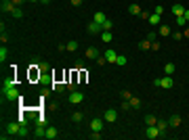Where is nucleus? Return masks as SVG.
I'll return each mask as SVG.
<instances>
[{
  "instance_id": "obj_9",
  "label": "nucleus",
  "mask_w": 189,
  "mask_h": 140,
  "mask_svg": "<svg viewBox=\"0 0 189 140\" xmlns=\"http://www.w3.org/2000/svg\"><path fill=\"white\" fill-rule=\"evenodd\" d=\"M88 32H90V34H101L103 27H101V23H97V21H90V23H88Z\"/></svg>"
},
{
  "instance_id": "obj_6",
  "label": "nucleus",
  "mask_w": 189,
  "mask_h": 140,
  "mask_svg": "<svg viewBox=\"0 0 189 140\" xmlns=\"http://www.w3.org/2000/svg\"><path fill=\"white\" fill-rule=\"evenodd\" d=\"M116 119H118V111H116V109H107V111H105V121L114 123Z\"/></svg>"
},
{
  "instance_id": "obj_19",
  "label": "nucleus",
  "mask_w": 189,
  "mask_h": 140,
  "mask_svg": "<svg viewBox=\"0 0 189 140\" xmlns=\"http://www.w3.org/2000/svg\"><path fill=\"white\" fill-rule=\"evenodd\" d=\"M101 27H103V32H111V27H114V21H111V19H105V21L101 23Z\"/></svg>"
},
{
  "instance_id": "obj_18",
  "label": "nucleus",
  "mask_w": 189,
  "mask_h": 140,
  "mask_svg": "<svg viewBox=\"0 0 189 140\" xmlns=\"http://www.w3.org/2000/svg\"><path fill=\"white\" fill-rule=\"evenodd\" d=\"M128 13H130V15H141V6H139V4H130V6H128Z\"/></svg>"
},
{
  "instance_id": "obj_15",
  "label": "nucleus",
  "mask_w": 189,
  "mask_h": 140,
  "mask_svg": "<svg viewBox=\"0 0 189 140\" xmlns=\"http://www.w3.org/2000/svg\"><path fill=\"white\" fill-rule=\"evenodd\" d=\"M57 136H59V132H57L55 128H46V136H44V138L53 140V138H57Z\"/></svg>"
},
{
  "instance_id": "obj_47",
  "label": "nucleus",
  "mask_w": 189,
  "mask_h": 140,
  "mask_svg": "<svg viewBox=\"0 0 189 140\" xmlns=\"http://www.w3.org/2000/svg\"><path fill=\"white\" fill-rule=\"evenodd\" d=\"M183 36H185V38H189V29H185V32H183Z\"/></svg>"
},
{
  "instance_id": "obj_32",
  "label": "nucleus",
  "mask_w": 189,
  "mask_h": 140,
  "mask_svg": "<svg viewBox=\"0 0 189 140\" xmlns=\"http://www.w3.org/2000/svg\"><path fill=\"white\" fill-rule=\"evenodd\" d=\"M120 96H122V100H130V96H132V94H130L128 90H122V94H120Z\"/></svg>"
},
{
  "instance_id": "obj_5",
  "label": "nucleus",
  "mask_w": 189,
  "mask_h": 140,
  "mask_svg": "<svg viewBox=\"0 0 189 140\" xmlns=\"http://www.w3.org/2000/svg\"><path fill=\"white\" fill-rule=\"evenodd\" d=\"M82 100H84V94L82 92L74 90V92L70 94V103H71V105H78V103H82Z\"/></svg>"
},
{
  "instance_id": "obj_21",
  "label": "nucleus",
  "mask_w": 189,
  "mask_h": 140,
  "mask_svg": "<svg viewBox=\"0 0 189 140\" xmlns=\"http://www.w3.org/2000/svg\"><path fill=\"white\" fill-rule=\"evenodd\" d=\"M145 123H147V126H158V117L155 115H147L145 117Z\"/></svg>"
},
{
  "instance_id": "obj_7",
  "label": "nucleus",
  "mask_w": 189,
  "mask_h": 140,
  "mask_svg": "<svg viewBox=\"0 0 189 140\" xmlns=\"http://www.w3.org/2000/svg\"><path fill=\"white\" fill-rule=\"evenodd\" d=\"M0 9H2V13H15L17 6H15V2H13V0H6V2H2V6H0Z\"/></svg>"
},
{
  "instance_id": "obj_24",
  "label": "nucleus",
  "mask_w": 189,
  "mask_h": 140,
  "mask_svg": "<svg viewBox=\"0 0 189 140\" xmlns=\"http://www.w3.org/2000/svg\"><path fill=\"white\" fill-rule=\"evenodd\" d=\"M99 36H101V40H103L105 44H107V42H111V38H114V36L109 34V32H101V34H99Z\"/></svg>"
},
{
  "instance_id": "obj_38",
  "label": "nucleus",
  "mask_w": 189,
  "mask_h": 140,
  "mask_svg": "<svg viewBox=\"0 0 189 140\" xmlns=\"http://www.w3.org/2000/svg\"><path fill=\"white\" fill-rule=\"evenodd\" d=\"M30 75H32V80H36V78H40V71H36V69H32V73H30Z\"/></svg>"
},
{
  "instance_id": "obj_45",
  "label": "nucleus",
  "mask_w": 189,
  "mask_h": 140,
  "mask_svg": "<svg viewBox=\"0 0 189 140\" xmlns=\"http://www.w3.org/2000/svg\"><path fill=\"white\" fill-rule=\"evenodd\" d=\"M183 17H185V21H189V9H185V13H183Z\"/></svg>"
},
{
  "instance_id": "obj_23",
  "label": "nucleus",
  "mask_w": 189,
  "mask_h": 140,
  "mask_svg": "<svg viewBox=\"0 0 189 140\" xmlns=\"http://www.w3.org/2000/svg\"><path fill=\"white\" fill-rule=\"evenodd\" d=\"M130 107H132V109H139V107H141V100H139V98H137V96H130Z\"/></svg>"
},
{
  "instance_id": "obj_11",
  "label": "nucleus",
  "mask_w": 189,
  "mask_h": 140,
  "mask_svg": "<svg viewBox=\"0 0 189 140\" xmlns=\"http://www.w3.org/2000/svg\"><path fill=\"white\" fill-rule=\"evenodd\" d=\"M105 59H107V63H116L118 52H116V50H105Z\"/></svg>"
},
{
  "instance_id": "obj_1",
  "label": "nucleus",
  "mask_w": 189,
  "mask_h": 140,
  "mask_svg": "<svg viewBox=\"0 0 189 140\" xmlns=\"http://www.w3.org/2000/svg\"><path fill=\"white\" fill-rule=\"evenodd\" d=\"M154 84H155V86H160V88H172V75H164L162 80L155 78Z\"/></svg>"
},
{
  "instance_id": "obj_37",
  "label": "nucleus",
  "mask_w": 189,
  "mask_h": 140,
  "mask_svg": "<svg viewBox=\"0 0 189 140\" xmlns=\"http://www.w3.org/2000/svg\"><path fill=\"white\" fill-rule=\"evenodd\" d=\"M97 63H99V65H107V59L105 57H99V59H97Z\"/></svg>"
},
{
  "instance_id": "obj_44",
  "label": "nucleus",
  "mask_w": 189,
  "mask_h": 140,
  "mask_svg": "<svg viewBox=\"0 0 189 140\" xmlns=\"http://www.w3.org/2000/svg\"><path fill=\"white\" fill-rule=\"evenodd\" d=\"M71 4H74V6H80V4H82V0H71Z\"/></svg>"
},
{
  "instance_id": "obj_16",
  "label": "nucleus",
  "mask_w": 189,
  "mask_h": 140,
  "mask_svg": "<svg viewBox=\"0 0 189 140\" xmlns=\"http://www.w3.org/2000/svg\"><path fill=\"white\" fill-rule=\"evenodd\" d=\"M172 13H175L177 17H183V13H185V6H183V4H175V6H172Z\"/></svg>"
},
{
  "instance_id": "obj_29",
  "label": "nucleus",
  "mask_w": 189,
  "mask_h": 140,
  "mask_svg": "<svg viewBox=\"0 0 189 140\" xmlns=\"http://www.w3.org/2000/svg\"><path fill=\"white\" fill-rule=\"evenodd\" d=\"M151 44H154V42H149V40H143V42H141V48H143V50H151Z\"/></svg>"
},
{
  "instance_id": "obj_20",
  "label": "nucleus",
  "mask_w": 189,
  "mask_h": 140,
  "mask_svg": "<svg viewBox=\"0 0 189 140\" xmlns=\"http://www.w3.org/2000/svg\"><path fill=\"white\" fill-rule=\"evenodd\" d=\"M65 88H67V84H61V82H55V84H53V90H55V92H63Z\"/></svg>"
},
{
  "instance_id": "obj_28",
  "label": "nucleus",
  "mask_w": 189,
  "mask_h": 140,
  "mask_svg": "<svg viewBox=\"0 0 189 140\" xmlns=\"http://www.w3.org/2000/svg\"><path fill=\"white\" fill-rule=\"evenodd\" d=\"M82 113H80V111H76V113H74V115H71V121H76V123H78V121H82Z\"/></svg>"
},
{
  "instance_id": "obj_34",
  "label": "nucleus",
  "mask_w": 189,
  "mask_h": 140,
  "mask_svg": "<svg viewBox=\"0 0 189 140\" xmlns=\"http://www.w3.org/2000/svg\"><path fill=\"white\" fill-rule=\"evenodd\" d=\"M130 109V103L128 100H122V111H128Z\"/></svg>"
},
{
  "instance_id": "obj_30",
  "label": "nucleus",
  "mask_w": 189,
  "mask_h": 140,
  "mask_svg": "<svg viewBox=\"0 0 189 140\" xmlns=\"http://www.w3.org/2000/svg\"><path fill=\"white\" fill-rule=\"evenodd\" d=\"M116 65H120V67H122V65H126V57H124V55H118V59H116Z\"/></svg>"
},
{
  "instance_id": "obj_26",
  "label": "nucleus",
  "mask_w": 189,
  "mask_h": 140,
  "mask_svg": "<svg viewBox=\"0 0 189 140\" xmlns=\"http://www.w3.org/2000/svg\"><path fill=\"white\" fill-rule=\"evenodd\" d=\"M160 36H170V27L168 25H160Z\"/></svg>"
},
{
  "instance_id": "obj_31",
  "label": "nucleus",
  "mask_w": 189,
  "mask_h": 140,
  "mask_svg": "<svg viewBox=\"0 0 189 140\" xmlns=\"http://www.w3.org/2000/svg\"><path fill=\"white\" fill-rule=\"evenodd\" d=\"M76 48H78V42H76V40H71V42H67V50H71V52H74Z\"/></svg>"
},
{
  "instance_id": "obj_49",
  "label": "nucleus",
  "mask_w": 189,
  "mask_h": 140,
  "mask_svg": "<svg viewBox=\"0 0 189 140\" xmlns=\"http://www.w3.org/2000/svg\"><path fill=\"white\" fill-rule=\"evenodd\" d=\"M30 2H38V0H30Z\"/></svg>"
},
{
  "instance_id": "obj_14",
  "label": "nucleus",
  "mask_w": 189,
  "mask_h": 140,
  "mask_svg": "<svg viewBox=\"0 0 189 140\" xmlns=\"http://www.w3.org/2000/svg\"><path fill=\"white\" fill-rule=\"evenodd\" d=\"M181 121H183V119H181L179 115H172V117H170V121H168V126H172V128H179V126H181Z\"/></svg>"
},
{
  "instance_id": "obj_3",
  "label": "nucleus",
  "mask_w": 189,
  "mask_h": 140,
  "mask_svg": "<svg viewBox=\"0 0 189 140\" xmlns=\"http://www.w3.org/2000/svg\"><path fill=\"white\" fill-rule=\"evenodd\" d=\"M145 136L149 140H154V138H158V136H162V132L158 130V126H147V130H145Z\"/></svg>"
},
{
  "instance_id": "obj_41",
  "label": "nucleus",
  "mask_w": 189,
  "mask_h": 140,
  "mask_svg": "<svg viewBox=\"0 0 189 140\" xmlns=\"http://www.w3.org/2000/svg\"><path fill=\"white\" fill-rule=\"evenodd\" d=\"M155 13H158V15H162V13H164V6H162V4H158V6H155Z\"/></svg>"
},
{
  "instance_id": "obj_40",
  "label": "nucleus",
  "mask_w": 189,
  "mask_h": 140,
  "mask_svg": "<svg viewBox=\"0 0 189 140\" xmlns=\"http://www.w3.org/2000/svg\"><path fill=\"white\" fill-rule=\"evenodd\" d=\"M172 38H175V40H181V38H183V32H175Z\"/></svg>"
},
{
  "instance_id": "obj_33",
  "label": "nucleus",
  "mask_w": 189,
  "mask_h": 140,
  "mask_svg": "<svg viewBox=\"0 0 189 140\" xmlns=\"http://www.w3.org/2000/svg\"><path fill=\"white\" fill-rule=\"evenodd\" d=\"M13 17H15V19H21V17H23V11H21V9H15Z\"/></svg>"
},
{
  "instance_id": "obj_50",
  "label": "nucleus",
  "mask_w": 189,
  "mask_h": 140,
  "mask_svg": "<svg viewBox=\"0 0 189 140\" xmlns=\"http://www.w3.org/2000/svg\"><path fill=\"white\" fill-rule=\"evenodd\" d=\"M2 2H6V0H2Z\"/></svg>"
},
{
  "instance_id": "obj_36",
  "label": "nucleus",
  "mask_w": 189,
  "mask_h": 140,
  "mask_svg": "<svg viewBox=\"0 0 189 140\" xmlns=\"http://www.w3.org/2000/svg\"><path fill=\"white\" fill-rule=\"evenodd\" d=\"M19 136H21V138H25V136H27V130H25V126H21V130H19Z\"/></svg>"
},
{
  "instance_id": "obj_27",
  "label": "nucleus",
  "mask_w": 189,
  "mask_h": 140,
  "mask_svg": "<svg viewBox=\"0 0 189 140\" xmlns=\"http://www.w3.org/2000/svg\"><path fill=\"white\" fill-rule=\"evenodd\" d=\"M9 57V50H6V46H2L0 48V61H2V63H4V59Z\"/></svg>"
},
{
  "instance_id": "obj_10",
  "label": "nucleus",
  "mask_w": 189,
  "mask_h": 140,
  "mask_svg": "<svg viewBox=\"0 0 189 140\" xmlns=\"http://www.w3.org/2000/svg\"><path fill=\"white\" fill-rule=\"evenodd\" d=\"M86 59H99V50L95 46H88L86 48Z\"/></svg>"
},
{
  "instance_id": "obj_48",
  "label": "nucleus",
  "mask_w": 189,
  "mask_h": 140,
  "mask_svg": "<svg viewBox=\"0 0 189 140\" xmlns=\"http://www.w3.org/2000/svg\"><path fill=\"white\" fill-rule=\"evenodd\" d=\"M40 2H42V4H48V2H50V0H40Z\"/></svg>"
},
{
  "instance_id": "obj_42",
  "label": "nucleus",
  "mask_w": 189,
  "mask_h": 140,
  "mask_svg": "<svg viewBox=\"0 0 189 140\" xmlns=\"http://www.w3.org/2000/svg\"><path fill=\"white\" fill-rule=\"evenodd\" d=\"M177 23H179V25H185L187 21H185V17H177Z\"/></svg>"
},
{
  "instance_id": "obj_17",
  "label": "nucleus",
  "mask_w": 189,
  "mask_h": 140,
  "mask_svg": "<svg viewBox=\"0 0 189 140\" xmlns=\"http://www.w3.org/2000/svg\"><path fill=\"white\" fill-rule=\"evenodd\" d=\"M175 69H177V67H175V63H166V65H164V73H166V75H172Z\"/></svg>"
},
{
  "instance_id": "obj_8",
  "label": "nucleus",
  "mask_w": 189,
  "mask_h": 140,
  "mask_svg": "<svg viewBox=\"0 0 189 140\" xmlns=\"http://www.w3.org/2000/svg\"><path fill=\"white\" fill-rule=\"evenodd\" d=\"M90 130H93V132H101V130H103V119H101V117L93 119V121H90Z\"/></svg>"
},
{
  "instance_id": "obj_43",
  "label": "nucleus",
  "mask_w": 189,
  "mask_h": 140,
  "mask_svg": "<svg viewBox=\"0 0 189 140\" xmlns=\"http://www.w3.org/2000/svg\"><path fill=\"white\" fill-rule=\"evenodd\" d=\"M151 50H160V42H154V44H151Z\"/></svg>"
},
{
  "instance_id": "obj_2",
  "label": "nucleus",
  "mask_w": 189,
  "mask_h": 140,
  "mask_svg": "<svg viewBox=\"0 0 189 140\" xmlns=\"http://www.w3.org/2000/svg\"><path fill=\"white\" fill-rule=\"evenodd\" d=\"M2 98H4V100H15V98H19V90H17V88L2 90Z\"/></svg>"
},
{
  "instance_id": "obj_12",
  "label": "nucleus",
  "mask_w": 189,
  "mask_h": 140,
  "mask_svg": "<svg viewBox=\"0 0 189 140\" xmlns=\"http://www.w3.org/2000/svg\"><path fill=\"white\" fill-rule=\"evenodd\" d=\"M9 88H17V84L13 78H4V86H2V90H9Z\"/></svg>"
},
{
  "instance_id": "obj_46",
  "label": "nucleus",
  "mask_w": 189,
  "mask_h": 140,
  "mask_svg": "<svg viewBox=\"0 0 189 140\" xmlns=\"http://www.w3.org/2000/svg\"><path fill=\"white\" fill-rule=\"evenodd\" d=\"M13 2H15V6H19V4H23L25 0H13Z\"/></svg>"
},
{
  "instance_id": "obj_25",
  "label": "nucleus",
  "mask_w": 189,
  "mask_h": 140,
  "mask_svg": "<svg viewBox=\"0 0 189 140\" xmlns=\"http://www.w3.org/2000/svg\"><path fill=\"white\" fill-rule=\"evenodd\" d=\"M166 128H168V121H162V119H158V130H160L162 134L166 132Z\"/></svg>"
},
{
  "instance_id": "obj_39",
  "label": "nucleus",
  "mask_w": 189,
  "mask_h": 140,
  "mask_svg": "<svg viewBox=\"0 0 189 140\" xmlns=\"http://www.w3.org/2000/svg\"><path fill=\"white\" fill-rule=\"evenodd\" d=\"M90 138H93V140H99V138H101V132H93V134H90Z\"/></svg>"
},
{
  "instance_id": "obj_13",
  "label": "nucleus",
  "mask_w": 189,
  "mask_h": 140,
  "mask_svg": "<svg viewBox=\"0 0 189 140\" xmlns=\"http://www.w3.org/2000/svg\"><path fill=\"white\" fill-rule=\"evenodd\" d=\"M107 17H105V13H101V11H97L93 15V21H97V23H103V21H105Z\"/></svg>"
},
{
  "instance_id": "obj_35",
  "label": "nucleus",
  "mask_w": 189,
  "mask_h": 140,
  "mask_svg": "<svg viewBox=\"0 0 189 140\" xmlns=\"http://www.w3.org/2000/svg\"><path fill=\"white\" fill-rule=\"evenodd\" d=\"M17 121H19L21 126H25V123H27V117H25V115H19V119H17Z\"/></svg>"
},
{
  "instance_id": "obj_22",
  "label": "nucleus",
  "mask_w": 189,
  "mask_h": 140,
  "mask_svg": "<svg viewBox=\"0 0 189 140\" xmlns=\"http://www.w3.org/2000/svg\"><path fill=\"white\" fill-rule=\"evenodd\" d=\"M160 19H162V17H160L158 13H154V15H149V23H151V25H160Z\"/></svg>"
},
{
  "instance_id": "obj_4",
  "label": "nucleus",
  "mask_w": 189,
  "mask_h": 140,
  "mask_svg": "<svg viewBox=\"0 0 189 140\" xmlns=\"http://www.w3.org/2000/svg\"><path fill=\"white\" fill-rule=\"evenodd\" d=\"M19 130H21V123L19 121H13L6 126V134H11V136H19Z\"/></svg>"
}]
</instances>
